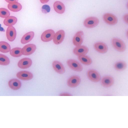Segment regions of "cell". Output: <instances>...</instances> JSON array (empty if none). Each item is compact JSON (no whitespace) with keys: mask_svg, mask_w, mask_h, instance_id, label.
<instances>
[{"mask_svg":"<svg viewBox=\"0 0 128 128\" xmlns=\"http://www.w3.org/2000/svg\"><path fill=\"white\" fill-rule=\"evenodd\" d=\"M112 44L114 48L118 52H124L126 49L125 44L119 39L116 38H113L112 40Z\"/></svg>","mask_w":128,"mask_h":128,"instance_id":"obj_1","label":"cell"},{"mask_svg":"<svg viewBox=\"0 0 128 128\" xmlns=\"http://www.w3.org/2000/svg\"><path fill=\"white\" fill-rule=\"evenodd\" d=\"M99 22V20L96 17H90L87 18L84 20V24L86 27L91 28L96 26Z\"/></svg>","mask_w":128,"mask_h":128,"instance_id":"obj_2","label":"cell"},{"mask_svg":"<svg viewBox=\"0 0 128 128\" xmlns=\"http://www.w3.org/2000/svg\"><path fill=\"white\" fill-rule=\"evenodd\" d=\"M67 64L69 67L74 70L80 72L82 70V65L74 60H68L67 61Z\"/></svg>","mask_w":128,"mask_h":128,"instance_id":"obj_3","label":"cell"},{"mask_svg":"<svg viewBox=\"0 0 128 128\" xmlns=\"http://www.w3.org/2000/svg\"><path fill=\"white\" fill-rule=\"evenodd\" d=\"M55 32L52 29L46 30L44 32L41 36V39L43 42H48L53 39Z\"/></svg>","mask_w":128,"mask_h":128,"instance_id":"obj_4","label":"cell"},{"mask_svg":"<svg viewBox=\"0 0 128 128\" xmlns=\"http://www.w3.org/2000/svg\"><path fill=\"white\" fill-rule=\"evenodd\" d=\"M103 19L107 24L110 25H114L118 22V19L114 15L110 13L105 14L103 16Z\"/></svg>","mask_w":128,"mask_h":128,"instance_id":"obj_5","label":"cell"},{"mask_svg":"<svg viewBox=\"0 0 128 128\" xmlns=\"http://www.w3.org/2000/svg\"><path fill=\"white\" fill-rule=\"evenodd\" d=\"M84 34L82 31L77 32L74 36L72 39L74 44L76 46L81 45L83 40Z\"/></svg>","mask_w":128,"mask_h":128,"instance_id":"obj_6","label":"cell"},{"mask_svg":"<svg viewBox=\"0 0 128 128\" xmlns=\"http://www.w3.org/2000/svg\"><path fill=\"white\" fill-rule=\"evenodd\" d=\"M36 49V46L33 44H30L24 46L22 49V54L28 56L33 54Z\"/></svg>","mask_w":128,"mask_h":128,"instance_id":"obj_7","label":"cell"},{"mask_svg":"<svg viewBox=\"0 0 128 128\" xmlns=\"http://www.w3.org/2000/svg\"><path fill=\"white\" fill-rule=\"evenodd\" d=\"M65 36L64 31L60 30L57 32L54 36L53 41L54 43L56 45L59 44L63 41Z\"/></svg>","mask_w":128,"mask_h":128,"instance_id":"obj_8","label":"cell"},{"mask_svg":"<svg viewBox=\"0 0 128 128\" xmlns=\"http://www.w3.org/2000/svg\"><path fill=\"white\" fill-rule=\"evenodd\" d=\"M87 76L89 79L93 82H98L100 80V74L94 70H88L87 72Z\"/></svg>","mask_w":128,"mask_h":128,"instance_id":"obj_9","label":"cell"},{"mask_svg":"<svg viewBox=\"0 0 128 128\" xmlns=\"http://www.w3.org/2000/svg\"><path fill=\"white\" fill-rule=\"evenodd\" d=\"M16 76L19 79L25 80H30L32 78L33 75L31 72L27 71H21L17 73Z\"/></svg>","mask_w":128,"mask_h":128,"instance_id":"obj_10","label":"cell"},{"mask_svg":"<svg viewBox=\"0 0 128 128\" xmlns=\"http://www.w3.org/2000/svg\"><path fill=\"white\" fill-rule=\"evenodd\" d=\"M88 48L84 46H77L73 50V52L75 55L79 56L85 55L88 52Z\"/></svg>","mask_w":128,"mask_h":128,"instance_id":"obj_11","label":"cell"},{"mask_svg":"<svg viewBox=\"0 0 128 128\" xmlns=\"http://www.w3.org/2000/svg\"><path fill=\"white\" fill-rule=\"evenodd\" d=\"M32 63V61L30 59L24 58L21 59L18 62V65L21 68L26 69L30 67Z\"/></svg>","mask_w":128,"mask_h":128,"instance_id":"obj_12","label":"cell"},{"mask_svg":"<svg viewBox=\"0 0 128 128\" xmlns=\"http://www.w3.org/2000/svg\"><path fill=\"white\" fill-rule=\"evenodd\" d=\"M6 36L10 42L13 41L16 36V32L15 28L12 26H9L6 31Z\"/></svg>","mask_w":128,"mask_h":128,"instance_id":"obj_13","label":"cell"},{"mask_svg":"<svg viewBox=\"0 0 128 128\" xmlns=\"http://www.w3.org/2000/svg\"><path fill=\"white\" fill-rule=\"evenodd\" d=\"M94 47L96 50L100 53H105L108 50L107 45L105 43L101 42L95 43L94 45Z\"/></svg>","mask_w":128,"mask_h":128,"instance_id":"obj_14","label":"cell"},{"mask_svg":"<svg viewBox=\"0 0 128 128\" xmlns=\"http://www.w3.org/2000/svg\"><path fill=\"white\" fill-rule=\"evenodd\" d=\"M52 66L54 69L57 73L62 74L65 72V69L62 64L60 62L55 60L52 63Z\"/></svg>","mask_w":128,"mask_h":128,"instance_id":"obj_15","label":"cell"},{"mask_svg":"<svg viewBox=\"0 0 128 128\" xmlns=\"http://www.w3.org/2000/svg\"><path fill=\"white\" fill-rule=\"evenodd\" d=\"M80 81V78L77 76H74L70 78L68 80V85L71 88H74L77 86Z\"/></svg>","mask_w":128,"mask_h":128,"instance_id":"obj_16","label":"cell"},{"mask_svg":"<svg viewBox=\"0 0 128 128\" xmlns=\"http://www.w3.org/2000/svg\"><path fill=\"white\" fill-rule=\"evenodd\" d=\"M54 8L55 11L60 14L63 13L65 10V6L62 2L57 1L55 2L54 4Z\"/></svg>","mask_w":128,"mask_h":128,"instance_id":"obj_17","label":"cell"},{"mask_svg":"<svg viewBox=\"0 0 128 128\" xmlns=\"http://www.w3.org/2000/svg\"><path fill=\"white\" fill-rule=\"evenodd\" d=\"M114 80L113 78L109 76L104 77L102 79L101 84L102 85L106 88L109 87L111 86L113 84Z\"/></svg>","mask_w":128,"mask_h":128,"instance_id":"obj_18","label":"cell"},{"mask_svg":"<svg viewBox=\"0 0 128 128\" xmlns=\"http://www.w3.org/2000/svg\"><path fill=\"white\" fill-rule=\"evenodd\" d=\"M8 84L10 87L14 90H17L21 87V84L20 81L16 79H12L8 82Z\"/></svg>","mask_w":128,"mask_h":128,"instance_id":"obj_19","label":"cell"},{"mask_svg":"<svg viewBox=\"0 0 128 128\" xmlns=\"http://www.w3.org/2000/svg\"><path fill=\"white\" fill-rule=\"evenodd\" d=\"M34 34V32L32 31L26 33L22 37L21 40V43L24 44L29 42L33 38Z\"/></svg>","mask_w":128,"mask_h":128,"instance_id":"obj_20","label":"cell"},{"mask_svg":"<svg viewBox=\"0 0 128 128\" xmlns=\"http://www.w3.org/2000/svg\"><path fill=\"white\" fill-rule=\"evenodd\" d=\"M17 19L14 16H8L6 18L4 21V23L6 26H10L15 24L17 22Z\"/></svg>","mask_w":128,"mask_h":128,"instance_id":"obj_21","label":"cell"},{"mask_svg":"<svg viewBox=\"0 0 128 128\" xmlns=\"http://www.w3.org/2000/svg\"><path fill=\"white\" fill-rule=\"evenodd\" d=\"M8 7L10 10L13 12H17L20 11L22 8V5L18 2L14 3H9Z\"/></svg>","mask_w":128,"mask_h":128,"instance_id":"obj_22","label":"cell"},{"mask_svg":"<svg viewBox=\"0 0 128 128\" xmlns=\"http://www.w3.org/2000/svg\"><path fill=\"white\" fill-rule=\"evenodd\" d=\"M78 59L82 64L85 65H89L92 62L91 58L85 55L78 56Z\"/></svg>","mask_w":128,"mask_h":128,"instance_id":"obj_23","label":"cell"},{"mask_svg":"<svg viewBox=\"0 0 128 128\" xmlns=\"http://www.w3.org/2000/svg\"><path fill=\"white\" fill-rule=\"evenodd\" d=\"M10 50V45L7 42L4 41L0 42V51L3 53H7Z\"/></svg>","mask_w":128,"mask_h":128,"instance_id":"obj_24","label":"cell"},{"mask_svg":"<svg viewBox=\"0 0 128 128\" xmlns=\"http://www.w3.org/2000/svg\"><path fill=\"white\" fill-rule=\"evenodd\" d=\"M127 67L126 63L124 61H119L116 62L114 65L115 68L118 71H122L125 69Z\"/></svg>","mask_w":128,"mask_h":128,"instance_id":"obj_25","label":"cell"},{"mask_svg":"<svg viewBox=\"0 0 128 128\" xmlns=\"http://www.w3.org/2000/svg\"><path fill=\"white\" fill-rule=\"evenodd\" d=\"M22 48H15L10 50V54L12 56L15 57H18L22 55Z\"/></svg>","mask_w":128,"mask_h":128,"instance_id":"obj_26","label":"cell"},{"mask_svg":"<svg viewBox=\"0 0 128 128\" xmlns=\"http://www.w3.org/2000/svg\"><path fill=\"white\" fill-rule=\"evenodd\" d=\"M10 63V60L7 56L4 54H0V65H7Z\"/></svg>","mask_w":128,"mask_h":128,"instance_id":"obj_27","label":"cell"},{"mask_svg":"<svg viewBox=\"0 0 128 128\" xmlns=\"http://www.w3.org/2000/svg\"><path fill=\"white\" fill-rule=\"evenodd\" d=\"M10 13L7 9L4 8H0V17L3 18H6L9 16Z\"/></svg>","mask_w":128,"mask_h":128,"instance_id":"obj_28","label":"cell"},{"mask_svg":"<svg viewBox=\"0 0 128 128\" xmlns=\"http://www.w3.org/2000/svg\"><path fill=\"white\" fill-rule=\"evenodd\" d=\"M50 10V8L49 6L44 5L43 6L42 8V11L44 13L46 14L49 12Z\"/></svg>","mask_w":128,"mask_h":128,"instance_id":"obj_29","label":"cell"},{"mask_svg":"<svg viewBox=\"0 0 128 128\" xmlns=\"http://www.w3.org/2000/svg\"><path fill=\"white\" fill-rule=\"evenodd\" d=\"M9 3H14L18 2V0H5Z\"/></svg>","mask_w":128,"mask_h":128,"instance_id":"obj_30","label":"cell"},{"mask_svg":"<svg viewBox=\"0 0 128 128\" xmlns=\"http://www.w3.org/2000/svg\"><path fill=\"white\" fill-rule=\"evenodd\" d=\"M128 14L124 15L123 17V19L124 22L127 24H128Z\"/></svg>","mask_w":128,"mask_h":128,"instance_id":"obj_31","label":"cell"},{"mask_svg":"<svg viewBox=\"0 0 128 128\" xmlns=\"http://www.w3.org/2000/svg\"><path fill=\"white\" fill-rule=\"evenodd\" d=\"M60 96H71V95L68 93H64L60 94Z\"/></svg>","mask_w":128,"mask_h":128,"instance_id":"obj_32","label":"cell"},{"mask_svg":"<svg viewBox=\"0 0 128 128\" xmlns=\"http://www.w3.org/2000/svg\"><path fill=\"white\" fill-rule=\"evenodd\" d=\"M40 2L42 4H45L48 2L49 0H40Z\"/></svg>","mask_w":128,"mask_h":128,"instance_id":"obj_33","label":"cell"}]
</instances>
